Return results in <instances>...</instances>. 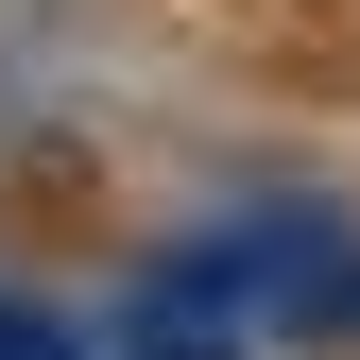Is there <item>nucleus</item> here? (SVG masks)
<instances>
[{
  "label": "nucleus",
  "instance_id": "1",
  "mask_svg": "<svg viewBox=\"0 0 360 360\" xmlns=\"http://www.w3.org/2000/svg\"><path fill=\"white\" fill-rule=\"evenodd\" d=\"M0 360H69V326L52 309H0Z\"/></svg>",
  "mask_w": 360,
  "mask_h": 360
}]
</instances>
